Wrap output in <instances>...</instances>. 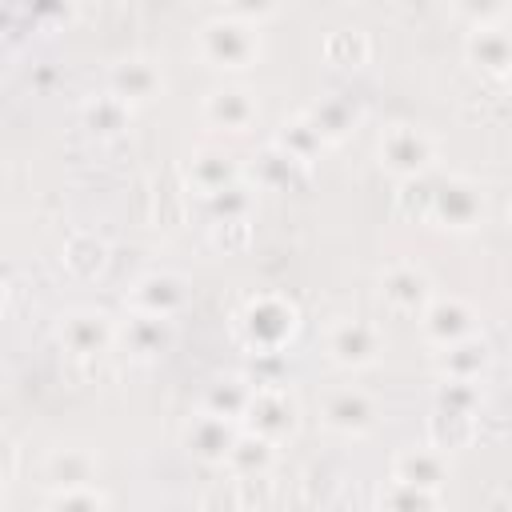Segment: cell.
Instances as JSON below:
<instances>
[{"instance_id": "cell-7", "label": "cell", "mask_w": 512, "mask_h": 512, "mask_svg": "<svg viewBox=\"0 0 512 512\" xmlns=\"http://www.w3.org/2000/svg\"><path fill=\"white\" fill-rule=\"evenodd\" d=\"M56 340L76 360H96L116 344V320L100 308H72L56 324Z\"/></svg>"}, {"instance_id": "cell-9", "label": "cell", "mask_w": 512, "mask_h": 512, "mask_svg": "<svg viewBox=\"0 0 512 512\" xmlns=\"http://www.w3.org/2000/svg\"><path fill=\"white\" fill-rule=\"evenodd\" d=\"M376 400L360 384H336L320 396V420L340 436H364L376 428Z\"/></svg>"}, {"instance_id": "cell-2", "label": "cell", "mask_w": 512, "mask_h": 512, "mask_svg": "<svg viewBox=\"0 0 512 512\" xmlns=\"http://www.w3.org/2000/svg\"><path fill=\"white\" fill-rule=\"evenodd\" d=\"M196 52L220 68V72H244L260 60L264 40H260V24L236 20L228 12H216L200 32H196Z\"/></svg>"}, {"instance_id": "cell-38", "label": "cell", "mask_w": 512, "mask_h": 512, "mask_svg": "<svg viewBox=\"0 0 512 512\" xmlns=\"http://www.w3.org/2000/svg\"><path fill=\"white\" fill-rule=\"evenodd\" d=\"M4 68H8V48H4V40H0V76H4Z\"/></svg>"}, {"instance_id": "cell-22", "label": "cell", "mask_w": 512, "mask_h": 512, "mask_svg": "<svg viewBox=\"0 0 512 512\" xmlns=\"http://www.w3.org/2000/svg\"><path fill=\"white\" fill-rule=\"evenodd\" d=\"M360 104L352 100V96H324V100H316L308 112H304V120L320 132V140L324 144H340L356 124H360Z\"/></svg>"}, {"instance_id": "cell-5", "label": "cell", "mask_w": 512, "mask_h": 512, "mask_svg": "<svg viewBox=\"0 0 512 512\" xmlns=\"http://www.w3.org/2000/svg\"><path fill=\"white\" fill-rule=\"evenodd\" d=\"M240 428L268 440V444H284L300 428V404L288 388H252V400L240 416Z\"/></svg>"}, {"instance_id": "cell-35", "label": "cell", "mask_w": 512, "mask_h": 512, "mask_svg": "<svg viewBox=\"0 0 512 512\" xmlns=\"http://www.w3.org/2000/svg\"><path fill=\"white\" fill-rule=\"evenodd\" d=\"M48 512H108V496L92 484V488H68V492H52L48 496Z\"/></svg>"}, {"instance_id": "cell-3", "label": "cell", "mask_w": 512, "mask_h": 512, "mask_svg": "<svg viewBox=\"0 0 512 512\" xmlns=\"http://www.w3.org/2000/svg\"><path fill=\"white\" fill-rule=\"evenodd\" d=\"M376 152H380V164L388 172H396L400 180H412V176H428V168L440 156V144H436V136L424 124L396 120V124H388L380 132Z\"/></svg>"}, {"instance_id": "cell-4", "label": "cell", "mask_w": 512, "mask_h": 512, "mask_svg": "<svg viewBox=\"0 0 512 512\" xmlns=\"http://www.w3.org/2000/svg\"><path fill=\"white\" fill-rule=\"evenodd\" d=\"M488 212L484 188L472 176H440L432 184V212L428 220L448 232H472Z\"/></svg>"}, {"instance_id": "cell-10", "label": "cell", "mask_w": 512, "mask_h": 512, "mask_svg": "<svg viewBox=\"0 0 512 512\" xmlns=\"http://www.w3.org/2000/svg\"><path fill=\"white\" fill-rule=\"evenodd\" d=\"M128 312H144V316H164L172 320L184 304H188V280L180 272H168V268H156V272H144L128 296H124Z\"/></svg>"}, {"instance_id": "cell-23", "label": "cell", "mask_w": 512, "mask_h": 512, "mask_svg": "<svg viewBox=\"0 0 512 512\" xmlns=\"http://www.w3.org/2000/svg\"><path fill=\"white\" fill-rule=\"evenodd\" d=\"M80 124L96 136V140H116L128 132L132 124V108L124 100H116L112 92H96L80 104Z\"/></svg>"}, {"instance_id": "cell-6", "label": "cell", "mask_w": 512, "mask_h": 512, "mask_svg": "<svg viewBox=\"0 0 512 512\" xmlns=\"http://www.w3.org/2000/svg\"><path fill=\"white\" fill-rule=\"evenodd\" d=\"M324 352L340 368H368L384 352V332L364 316H340L324 328Z\"/></svg>"}, {"instance_id": "cell-1", "label": "cell", "mask_w": 512, "mask_h": 512, "mask_svg": "<svg viewBox=\"0 0 512 512\" xmlns=\"http://www.w3.org/2000/svg\"><path fill=\"white\" fill-rule=\"evenodd\" d=\"M296 328H300L296 304H288V300L276 296V292L252 296V300L236 312V320H232V332H236V340L248 348V356H252V352H284V348L292 344Z\"/></svg>"}, {"instance_id": "cell-36", "label": "cell", "mask_w": 512, "mask_h": 512, "mask_svg": "<svg viewBox=\"0 0 512 512\" xmlns=\"http://www.w3.org/2000/svg\"><path fill=\"white\" fill-rule=\"evenodd\" d=\"M208 236L220 252H244L252 244V220H220L208 224Z\"/></svg>"}, {"instance_id": "cell-29", "label": "cell", "mask_w": 512, "mask_h": 512, "mask_svg": "<svg viewBox=\"0 0 512 512\" xmlns=\"http://www.w3.org/2000/svg\"><path fill=\"white\" fill-rule=\"evenodd\" d=\"M320 52H324V60H328L332 68H360V64H368V56H372V40H368L360 28H332V32L324 36Z\"/></svg>"}, {"instance_id": "cell-34", "label": "cell", "mask_w": 512, "mask_h": 512, "mask_svg": "<svg viewBox=\"0 0 512 512\" xmlns=\"http://www.w3.org/2000/svg\"><path fill=\"white\" fill-rule=\"evenodd\" d=\"M252 388H288V360L284 352H252L248 372H240Z\"/></svg>"}, {"instance_id": "cell-14", "label": "cell", "mask_w": 512, "mask_h": 512, "mask_svg": "<svg viewBox=\"0 0 512 512\" xmlns=\"http://www.w3.org/2000/svg\"><path fill=\"white\" fill-rule=\"evenodd\" d=\"M244 180L256 192H300L308 184V164L292 160L288 152H280L276 144H264L252 156V168L244 172Z\"/></svg>"}, {"instance_id": "cell-20", "label": "cell", "mask_w": 512, "mask_h": 512, "mask_svg": "<svg viewBox=\"0 0 512 512\" xmlns=\"http://www.w3.org/2000/svg\"><path fill=\"white\" fill-rule=\"evenodd\" d=\"M464 56H468V64L476 72L500 80L508 72V64H512V40H508V32L500 24H476L468 32V40H464Z\"/></svg>"}, {"instance_id": "cell-27", "label": "cell", "mask_w": 512, "mask_h": 512, "mask_svg": "<svg viewBox=\"0 0 512 512\" xmlns=\"http://www.w3.org/2000/svg\"><path fill=\"white\" fill-rule=\"evenodd\" d=\"M204 204V216L208 224H220V220H252V208H256V188L248 180H236L212 196H200Z\"/></svg>"}, {"instance_id": "cell-21", "label": "cell", "mask_w": 512, "mask_h": 512, "mask_svg": "<svg viewBox=\"0 0 512 512\" xmlns=\"http://www.w3.org/2000/svg\"><path fill=\"white\" fill-rule=\"evenodd\" d=\"M116 340L124 344V352H132L136 360H152L172 344V320L164 316H144V312H128V320L116 328Z\"/></svg>"}, {"instance_id": "cell-16", "label": "cell", "mask_w": 512, "mask_h": 512, "mask_svg": "<svg viewBox=\"0 0 512 512\" xmlns=\"http://www.w3.org/2000/svg\"><path fill=\"white\" fill-rule=\"evenodd\" d=\"M40 480H44L48 496L68 492V488H92L96 484V456L88 448H76V444L52 448L40 464Z\"/></svg>"}, {"instance_id": "cell-26", "label": "cell", "mask_w": 512, "mask_h": 512, "mask_svg": "<svg viewBox=\"0 0 512 512\" xmlns=\"http://www.w3.org/2000/svg\"><path fill=\"white\" fill-rule=\"evenodd\" d=\"M272 144L280 148V152H288L292 160H300V164H316L320 160V152L328 148L324 140H320V132L304 120V116H292V120H280V128H276V136H272Z\"/></svg>"}, {"instance_id": "cell-18", "label": "cell", "mask_w": 512, "mask_h": 512, "mask_svg": "<svg viewBox=\"0 0 512 512\" xmlns=\"http://www.w3.org/2000/svg\"><path fill=\"white\" fill-rule=\"evenodd\" d=\"M432 364H436L440 380H476V384H480L484 372L492 368V344L476 332V336H468V340H456V344H448V348H436Z\"/></svg>"}, {"instance_id": "cell-12", "label": "cell", "mask_w": 512, "mask_h": 512, "mask_svg": "<svg viewBox=\"0 0 512 512\" xmlns=\"http://www.w3.org/2000/svg\"><path fill=\"white\" fill-rule=\"evenodd\" d=\"M432 296H436L432 276H428L420 264L400 260V264H388V268L380 272V300H384L392 312H400V316H420Z\"/></svg>"}, {"instance_id": "cell-32", "label": "cell", "mask_w": 512, "mask_h": 512, "mask_svg": "<svg viewBox=\"0 0 512 512\" xmlns=\"http://www.w3.org/2000/svg\"><path fill=\"white\" fill-rule=\"evenodd\" d=\"M480 404H484V388L476 380H440L432 392V408H444V412L476 416Z\"/></svg>"}, {"instance_id": "cell-15", "label": "cell", "mask_w": 512, "mask_h": 512, "mask_svg": "<svg viewBox=\"0 0 512 512\" xmlns=\"http://www.w3.org/2000/svg\"><path fill=\"white\" fill-rule=\"evenodd\" d=\"M236 436H240V424L224 420V416H212V412H196L184 424V448L204 464H224Z\"/></svg>"}, {"instance_id": "cell-24", "label": "cell", "mask_w": 512, "mask_h": 512, "mask_svg": "<svg viewBox=\"0 0 512 512\" xmlns=\"http://www.w3.org/2000/svg\"><path fill=\"white\" fill-rule=\"evenodd\" d=\"M476 436H480V416H464V412L432 408V416H428V444L440 448L444 456L456 452V448H468Z\"/></svg>"}, {"instance_id": "cell-28", "label": "cell", "mask_w": 512, "mask_h": 512, "mask_svg": "<svg viewBox=\"0 0 512 512\" xmlns=\"http://www.w3.org/2000/svg\"><path fill=\"white\" fill-rule=\"evenodd\" d=\"M104 264H108V244L96 232H76L64 244V268L76 280H96L104 272Z\"/></svg>"}, {"instance_id": "cell-39", "label": "cell", "mask_w": 512, "mask_h": 512, "mask_svg": "<svg viewBox=\"0 0 512 512\" xmlns=\"http://www.w3.org/2000/svg\"><path fill=\"white\" fill-rule=\"evenodd\" d=\"M0 312H4V284H0Z\"/></svg>"}, {"instance_id": "cell-30", "label": "cell", "mask_w": 512, "mask_h": 512, "mask_svg": "<svg viewBox=\"0 0 512 512\" xmlns=\"http://www.w3.org/2000/svg\"><path fill=\"white\" fill-rule=\"evenodd\" d=\"M272 460H276V444H268V440H260V436L240 428V436H236V444H232L224 464L232 468V476H268Z\"/></svg>"}, {"instance_id": "cell-37", "label": "cell", "mask_w": 512, "mask_h": 512, "mask_svg": "<svg viewBox=\"0 0 512 512\" xmlns=\"http://www.w3.org/2000/svg\"><path fill=\"white\" fill-rule=\"evenodd\" d=\"M16 464H20V448L8 436H0V480H8L16 472Z\"/></svg>"}, {"instance_id": "cell-40", "label": "cell", "mask_w": 512, "mask_h": 512, "mask_svg": "<svg viewBox=\"0 0 512 512\" xmlns=\"http://www.w3.org/2000/svg\"><path fill=\"white\" fill-rule=\"evenodd\" d=\"M0 504H4V480H0Z\"/></svg>"}, {"instance_id": "cell-33", "label": "cell", "mask_w": 512, "mask_h": 512, "mask_svg": "<svg viewBox=\"0 0 512 512\" xmlns=\"http://www.w3.org/2000/svg\"><path fill=\"white\" fill-rule=\"evenodd\" d=\"M432 184L436 180H428V176L400 180V188H396V216L412 220V224H424L428 212H432Z\"/></svg>"}, {"instance_id": "cell-25", "label": "cell", "mask_w": 512, "mask_h": 512, "mask_svg": "<svg viewBox=\"0 0 512 512\" xmlns=\"http://www.w3.org/2000/svg\"><path fill=\"white\" fill-rule=\"evenodd\" d=\"M248 400H252V384L244 376H220V380H212L204 388L200 412H212V416H224V420H236L240 424Z\"/></svg>"}, {"instance_id": "cell-13", "label": "cell", "mask_w": 512, "mask_h": 512, "mask_svg": "<svg viewBox=\"0 0 512 512\" xmlns=\"http://www.w3.org/2000/svg\"><path fill=\"white\" fill-rule=\"evenodd\" d=\"M104 92H112L116 100H124L128 108H136V104H148V100H156L164 92V72L148 56H124V60H116L108 68Z\"/></svg>"}, {"instance_id": "cell-11", "label": "cell", "mask_w": 512, "mask_h": 512, "mask_svg": "<svg viewBox=\"0 0 512 512\" xmlns=\"http://www.w3.org/2000/svg\"><path fill=\"white\" fill-rule=\"evenodd\" d=\"M200 116L208 128L216 132H248L260 120V100L252 88L244 84H220L212 92H204L200 100Z\"/></svg>"}, {"instance_id": "cell-17", "label": "cell", "mask_w": 512, "mask_h": 512, "mask_svg": "<svg viewBox=\"0 0 512 512\" xmlns=\"http://www.w3.org/2000/svg\"><path fill=\"white\" fill-rule=\"evenodd\" d=\"M452 476V464L440 448L424 444V448H400L392 456V480L400 484H412V488H424V492H440Z\"/></svg>"}, {"instance_id": "cell-8", "label": "cell", "mask_w": 512, "mask_h": 512, "mask_svg": "<svg viewBox=\"0 0 512 512\" xmlns=\"http://www.w3.org/2000/svg\"><path fill=\"white\" fill-rule=\"evenodd\" d=\"M416 320H420V332L432 348H448V344L480 332V312L460 296H432Z\"/></svg>"}, {"instance_id": "cell-19", "label": "cell", "mask_w": 512, "mask_h": 512, "mask_svg": "<svg viewBox=\"0 0 512 512\" xmlns=\"http://www.w3.org/2000/svg\"><path fill=\"white\" fill-rule=\"evenodd\" d=\"M236 180H244V168H240V160L232 152H224V148H196L188 156V188L196 196H212V192H220V188H228Z\"/></svg>"}, {"instance_id": "cell-31", "label": "cell", "mask_w": 512, "mask_h": 512, "mask_svg": "<svg viewBox=\"0 0 512 512\" xmlns=\"http://www.w3.org/2000/svg\"><path fill=\"white\" fill-rule=\"evenodd\" d=\"M376 512H440V492H424L388 476L376 492Z\"/></svg>"}]
</instances>
